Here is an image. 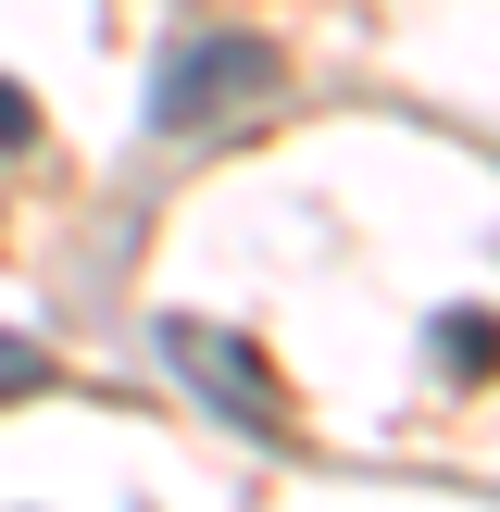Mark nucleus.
<instances>
[{"label":"nucleus","instance_id":"obj_1","mask_svg":"<svg viewBox=\"0 0 500 512\" xmlns=\"http://www.w3.org/2000/svg\"><path fill=\"white\" fill-rule=\"evenodd\" d=\"M275 50L238 38V25H188V38L163 50V75H150V125L163 138H213V125H238L250 100H275Z\"/></svg>","mask_w":500,"mask_h":512},{"label":"nucleus","instance_id":"obj_2","mask_svg":"<svg viewBox=\"0 0 500 512\" xmlns=\"http://www.w3.org/2000/svg\"><path fill=\"white\" fill-rule=\"evenodd\" d=\"M163 350H175V375H188V388L213 400L225 425H250V438H275V450H288V388H275V363H263V350H238L213 313H163Z\"/></svg>","mask_w":500,"mask_h":512},{"label":"nucleus","instance_id":"obj_3","mask_svg":"<svg viewBox=\"0 0 500 512\" xmlns=\"http://www.w3.org/2000/svg\"><path fill=\"white\" fill-rule=\"evenodd\" d=\"M25 388H50V350L38 338H0V400H25Z\"/></svg>","mask_w":500,"mask_h":512},{"label":"nucleus","instance_id":"obj_4","mask_svg":"<svg viewBox=\"0 0 500 512\" xmlns=\"http://www.w3.org/2000/svg\"><path fill=\"white\" fill-rule=\"evenodd\" d=\"M25 138H38V100H25L13 75H0V150H25Z\"/></svg>","mask_w":500,"mask_h":512}]
</instances>
